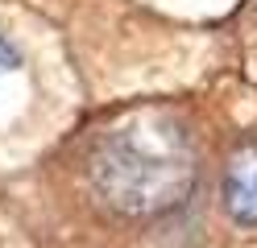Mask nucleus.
I'll return each mask as SVG.
<instances>
[{
	"mask_svg": "<svg viewBox=\"0 0 257 248\" xmlns=\"http://www.w3.org/2000/svg\"><path fill=\"white\" fill-rule=\"evenodd\" d=\"M95 190L112 198L120 211L154 215L174 207L191 186V161L179 145L146 141L141 132H116L95 153L91 165Z\"/></svg>",
	"mask_w": 257,
	"mask_h": 248,
	"instance_id": "obj_1",
	"label": "nucleus"
},
{
	"mask_svg": "<svg viewBox=\"0 0 257 248\" xmlns=\"http://www.w3.org/2000/svg\"><path fill=\"white\" fill-rule=\"evenodd\" d=\"M224 207L236 223H257V145L232 157L224 174Z\"/></svg>",
	"mask_w": 257,
	"mask_h": 248,
	"instance_id": "obj_2",
	"label": "nucleus"
}]
</instances>
